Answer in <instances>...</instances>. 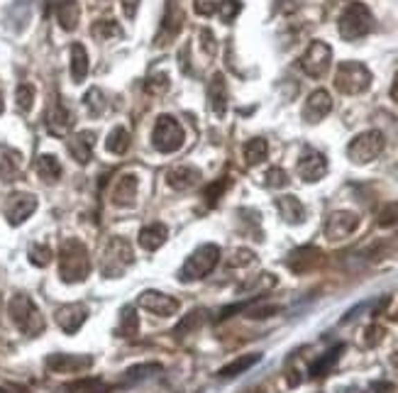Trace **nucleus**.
Returning a JSON list of instances; mask_svg holds the SVG:
<instances>
[{"instance_id": "1", "label": "nucleus", "mask_w": 398, "mask_h": 393, "mask_svg": "<svg viewBox=\"0 0 398 393\" xmlns=\"http://www.w3.org/2000/svg\"><path fill=\"white\" fill-rule=\"evenodd\" d=\"M91 274V257H88V249L83 242L78 239H66L62 244V252H59V276L66 284H81L86 281V276Z\"/></svg>"}, {"instance_id": "2", "label": "nucleus", "mask_w": 398, "mask_h": 393, "mask_svg": "<svg viewBox=\"0 0 398 393\" xmlns=\"http://www.w3.org/2000/svg\"><path fill=\"white\" fill-rule=\"evenodd\" d=\"M8 313H10V320L15 322V327L20 332L30 337H37L42 330H44V318H42L39 308L35 305V300L25 293H15L8 303Z\"/></svg>"}, {"instance_id": "3", "label": "nucleus", "mask_w": 398, "mask_h": 393, "mask_svg": "<svg viewBox=\"0 0 398 393\" xmlns=\"http://www.w3.org/2000/svg\"><path fill=\"white\" fill-rule=\"evenodd\" d=\"M337 30L340 37L347 42H357L362 37H367L374 30V15L364 3H350V6L342 10L340 22H337Z\"/></svg>"}, {"instance_id": "4", "label": "nucleus", "mask_w": 398, "mask_h": 393, "mask_svg": "<svg viewBox=\"0 0 398 393\" xmlns=\"http://www.w3.org/2000/svg\"><path fill=\"white\" fill-rule=\"evenodd\" d=\"M220 262V247L217 244H201L191 257L183 262L181 271H179V279L186 284V281H201L210 274L212 269Z\"/></svg>"}, {"instance_id": "5", "label": "nucleus", "mask_w": 398, "mask_h": 393, "mask_svg": "<svg viewBox=\"0 0 398 393\" xmlns=\"http://www.w3.org/2000/svg\"><path fill=\"white\" fill-rule=\"evenodd\" d=\"M372 86V71L362 62H342L335 71V89L345 95H359Z\"/></svg>"}, {"instance_id": "6", "label": "nucleus", "mask_w": 398, "mask_h": 393, "mask_svg": "<svg viewBox=\"0 0 398 393\" xmlns=\"http://www.w3.org/2000/svg\"><path fill=\"white\" fill-rule=\"evenodd\" d=\"M183 142H186V135H183V127L179 125V120L171 118V115H159L154 129H152L154 149L161 152V154H174V152L181 149Z\"/></svg>"}, {"instance_id": "7", "label": "nucleus", "mask_w": 398, "mask_h": 393, "mask_svg": "<svg viewBox=\"0 0 398 393\" xmlns=\"http://www.w3.org/2000/svg\"><path fill=\"white\" fill-rule=\"evenodd\" d=\"M386 147V137L379 132V129H367L362 135H357L354 140L347 145V156H350L352 164H372L374 159H379Z\"/></svg>"}, {"instance_id": "8", "label": "nucleus", "mask_w": 398, "mask_h": 393, "mask_svg": "<svg viewBox=\"0 0 398 393\" xmlns=\"http://www.w3.org/2000/svg\"><path fill=\"white\" fill-rule=\"evenodd\" d=\"M132 264V247L127 239L110 237L103 249V259H100V274L108 279H118L125 274V269Z\"/></svg>"}, {"instance_id": "9", "label": "nucleus", "mask_w": 398, "mask_h": 393, "mask_svg": "<svg viewBox=\"0 0 398 393\" xmlns=\"http://www.w3.org/2000/svg\"><path fill=\"white\" fill-rule=\"evenodd\" d=\"M332 62V47L327 42H311V47L305 49V54L300 57V68L305 71V76L311 78H323L330 68Z\"/></svg>"}, {"instance_id": "10", "label": "nucleus", "mask_w": 398, "mask_h": 393, "mask_svg": "<svg viewBox=\"0 0 398 393\" xmlns=\"http://www.w3.org/2000/svg\"><path fill=\"white\" fill-rule=\"evenodd\" d=\"M183 20H186V15H183L181 3H179V0H169V3H166L164 20H161V27L154 37V47H166V44H171V42L179 37V32L183 30Z\"/></svg>"}, {"instance_id": "11", "label": "nucleus", "mask_w": 398, "mask_h": 393, "mask_svg": "<svg viewBox=\"0 0 398 393\" xmlns=\"http://www.w3.org/2000/svg\"><path fill=\"white\" fill-rule=\"evenodd\" d=\"M359 228V215L352 210H337L332 212L330 217L325 220V237L330 239V242H342V239H347L350 235H354Z\"/></svg>"}, {"instance_id": "12", "label": "nucleus", "mask_w": 398, "mask_h": 393, "mask_svg": "<svg viewBox=\"0 0 398 393\" xmlns=\"http://www.w3.org/2000/svg\"><path fill=\"white\" fill-rule=\"evenodd\" d=\"M44 367L54 374H81L93 367V357L88 354H49L44 359Z\"/></svg>"}, {"instance_id": "13", "label": "nucleus", "mask_w": 398, "mask_h": 393, "mask_svg": "<svg viewBox=\"0 0 398 393\" xmlns=\"http://www.w3.org/2000/svg\"><path fill=\"white\" fill-rule=\"evenodd\" d=\"M296 171H298V176L303 179V181H308V183L320 181V179L327 174L325 154H320V152H316V149H305L303 154H300Z\"/></svg>"}, {"instance_id": "14", "label": "nucleus", "mask_w": 398, "mask_h": 393, "mask_svg": "<svg viewBox=\"0 0 398 393\" xmlns=\"http://www.w3.org/2000/svg\"><path fill=\"white\" fill-rule=\"evenodd\" d=\"M140 305L145 311H150L152 316H159V318H169V316H176L181 303L174 298V295H166L161 291H145L140 295Z\"/></svg>"}, {"instance_id": "15", "label": "nucleus", "mask_w": 398, "mask_h": 393, "mask_svg": "<svg viewBox=\"0 0 398 393\" xmlns=\"http://www.w3.org/2000/svg\"><path fill=\"white\" fill-rule=\"evenodd\" d=\"M37 210V198L32 193H12L6 201V217L10 225H22Z\"/></svg>"}, {"instance_id": "16", "label": "nucleus", "mask_w": 398, "mask_h": 393, "mask_svg": "<svg viewBox=\"0 0 398 393\" xmlns=\"http://www.w3.org/2000/svg\"><path fill=\"white\" fill-rule=\"evenodd\" d=\"M320 262H323V252L318 247H298L289 254L286 266H289L293 274H308V271L316 269Z\"/></svg>"}, {"instance_id": "17", "label": "nucleus", "mask_w": 398, "mask_h": 393, "mask_svg": "<svg viewBox=\"0 0 398 393\" xmlns=\"http://www.w3.org/2000/svg\"><path fill=\"white\" fill-rule=\"evenodd\" d=\"M54 318H57V325L62 327L66 335H76L83 322H86L88 308L83 303H69V305H62Z\"/></svg>"}, {"instance_id": "18", "label": "nucleus", "mask_w": 398, "mask_h": 393, "mask_svg": "<svg viewBox=\"0 0 398 393\" xmlns=\"http://www.w3.org/2000/svg\"><path fill=\"white\" fill-rule=\"evenodd\" d=\"M332 110V98L330 93H327L325 89H318L313 91L311 95H308V100H305L303 105V120L305 122H320L323 118H327Z\"/></svg>"}, {"instance_id": "19", "label": "nucleus", "mask_w": 398, "mask_h": 393, "mask_svg": "<svg viewBox=\"0 0 398 393\" xmlns=\"http://www.w3.org/2000/svg\"><path fill=\"white\" fill-rule=\"evenodd\" d=\"M137 191H140V181H137L135 174H123V176L115 181L113 191H110V198H113L115 205L127 208V205H135Z\"/></svg>"}, {"instance_id": "20", "label": "nucleus", "mask_w": 398, "mask_h": 393, "mask_svg": "<svg viewBox=\"0 0 398 393\" xmlns=\"http://www.w3.org/2000/svg\"><path fill=\"white\" fill-rule=\"evenodd\" d=\"M208 100H210V108L217 118H225L228 113V83H225L223 73H215L208 83Z\"/></svg>"}, {"instance_id": "21", "label": "nucleus", "mask_w": 398, "mask_h": 393, "mask_svg": "<svg viewBox=\"0 0 398 393\" xmlns=\"http://www.w3.org/2000/svg\"><path fill=\"white\" fill-rule=\"evenodd\" d=\"M22 174V154L8 145H0V179L3 181H17Z\"/></svg>"}, {"instance_id": "22", "label": "nucleus", "mask_w": 398, "mask_h": 393, "mask_svg": "<svg viewBox=\"0 0 398 393\" xmlns=\"http://www.w3.org/2000/svg\"><path fill=\"white\" fill-rule=\"evenodd\" d=\"M198 181H201V171L188 164L176 166V169H171L169 174H166V183H169L174 191H188V188H193Z\"/></svg>"}, {"instance_id": "23", "label": "nucleus", "mask_w": 398, "mask_h": 393, "mask_svg": "<svg viewBox=\"0 0 398 393\" xmlns=\"http://www.w3.org/2000/svg\"><path fill=\"white\" fill-rule=\"evenodd\" d=\"M169 239V228L164 223H152L147 228H142L140 232V247L147 252H156L159 247H164Z\"/></svg>"}, {"instance_id": "24", "label": "nucleus", "mask_w": 398, "mask_h": 393, "mask_svg": "<svg viewBox=\"0 0 398 393\" xmlns=\"http://www.w3.org/2000/svg\"><path fill=\"white\" fill-rule=\"evenodd\" d=\"M71 125H73V118H71V113H69L66 108H64L59 100H54V105L49 108V115H47V127H49V132L52 135H57V137H64L71 129Z\"/></svg>"}, {"instance_id": "25", "label": "nucleus", "mask_w": 398, "mask_h": 393, "mask_svg": "<svg viewBox=\"0 0 398 393\" xmlns=\"http://www.w3.org/2000/svg\"><path fill=\"white\" fill-rule=\"evenodd\" d=\"M66 147H69V154H71L78 164H88V159L93 154V132H78V135L69 137Z\"/></svg>"}, {"instance_id": "26", "label": "nucleus", "mask_w": 398, "mask_h": 393, "mask_svg": "<svg viewBox=\"0 0 398 393\" xmlns=\"http://www.w3.org/2000/svg\"><path fill=\"white\" fill-rule=\"evenodd\" d=\"M276 208H279L281 217L291 225H300L305 220V208L296 196H281L276 198Z\"/></svg>"}, {"instance_id": "27", "label": "nucleus", "mask_w": 398, "mask_h": 393, "mask_svg": "<svg viewBox=\"0 0 398 393\" xmlns=\"http://www.w3.org/2000/svg\"><path fill=\"white\" fill-rule=\"evenodd\" d=\"M78 17H81V6L78 0H57V20L62 30L71 32L78 27Z\"/></svg>"}, {"instance_id": "28", "label": "nucleus", "mask_w": 398, "mask_h": 393, "mask_svg": "<svg viewBox=\"0 0 398 393\" xmlns=\"http://www.w3.org/2000/svg\"><path fill=\"white\" fill-rule=\"evenodd\" d=\"M59 393H108V383L98 376H83L76 378V381L64 383Z\"/></svg>"}, {"instance_id": "29", "label": "nucleus", "mask_w": 398, "mask_h": 393, "mask_svg": "<svg viewBox=\"0 0 398 393\" xmlns=\"http://www.w3.org/2000/svg\"><path fill=\"white\" fill-rule=\"evenodd\" d=\"M259 362H262V354H259V352L242 354V357H237V359H233V362L225 364V367L217 372V376H220V378H235V376H239V374L249 372V369H252L254 364H259Z\"/></svg>"}, {"instance_id": "30", "label": "nucleus", "mask_w": 398, "mask_h": 393, "mask_svg": "<svg viewBox=\"0 0 398 393\" xmlns=\"http://www.w3.org/2000/svg\"><path fill=\"white\" fill-rule=\"evenodd\" d=\"M342 352H345V345H335V347L330 349V352H325L323 357H318L316 362L311 364V376H313V378L327 376V374H330L332 369H335V364L340 362Z\"/></svg>"}, {"instance_id": "31", "label": "nucleus", "mask_w": 398, "mask_h": 393, "mask_svg": "<svg viewBox=\"0 0 398 393\" xmlns=\"http://www.w3.org/2000/svg\"><path fill=\"white\" fill-rule=\"evenodd\" d=\"M37 174H39L42 181L47 183H54L62 179V164H59V159L54 154H42L39 159H37Z\"/></svg>"}, {"instance_id": "32", "label": "nucleus", "mask_w": 398, "mask_h": 393, "mask_svg": "<svg viewBox=\"0 0 398 393\" xmlns=\"http://www.w3.org/2000/svg\"><path fill=\"white\" fill-rule=\"evenodd\" d=\"M88 76V52L83 44H71V78L73 83H83Z\"/></svg>"}, {"instance_id": "33", "label": "nucleus", "mask_w": 398, "mask_h": 393, "mask_svg": "<svg viewBox=\"0 0 398 393\" xmlns=\"http://www.w3.org/2000/svg\"><path fill=\"white\" fill-rule=\"evenodd\" d=\"M127 147H129V132H127V129H125L123 125H118V127L110 129L108 140H105V149H108L110 154L123 156L125 152H127Z\"/></svg>"}, {"instance_id": "34", "label": "nucleus", "mask_w": 398, "mask_h": 393, "mask_svg": "<svg viewBox=\"0 0 398 393\" xmlns=\"http://www.w3.org/2000/svg\"><path fill=\"white\" fill-rule=\"evenodd\" d=\"M161 372V364H137V367H129L127 372L123 374V386H135L137 381H145L152 374Z\"/></svg>"}, {"instance_id": "35", "label": "nucleus", "mask_w": 398, "mask_h": 393, "mask_svg": "<svg viewBox=\"0 0 398 393\" xmlns=\"http://www.w3.org/2000/svg\"><path fill=\"white\" fill-rule=\"evenodd\" d=\"M266 154H269V145H266V140H262V137H254V140H249L247 145H244V161H247L249 166L262 164V161L266 159Z\"/></svg>"}, {"instance_id": "36", "label": "nucleus", "mask_w": 398, "mask_h": 393, "mask_svg": "<svg viewBox=\"0 0 398 393\" xmlns=\"http://www.w3.org/2000/svg\"><path fill=\"white\" fill-rule=\"evenodd\" d=\"M140 332V318H137L135 308H123L120 313V325H118V335L120 337H135Z\"/></svg>"}, {"instance_id": "37", "label": "nucleus", "mask_w": 398, "mask_h": 393, "mask_svg": "<svg viewBox=\"0 0 398 393\" xmlns=\"http://www.w3.org/2000/svg\"><path fill=\"white\" fill-rule=\"evenodd\" d=\"M203 320H206V311H201V308H198V311H193L191 316H186L183 318L181 322H179V325H176V335L179 337H183V335H193V332L198 330V327L203 325Z\"/></svg>"}, {"instance_id": "38", "label": "nucleus", "mask_w": 398, "mask_h": 393, "mask_svg": "<svg viewBox=\"0 0 398 393\" xmlns=\"http://www.w3.org/2000/svg\"><path fill=\"white\" fill-rule=\"evenodd\" d=\"M83 103H86L88 113L93 115V118H98V115H103V110L108 108V103H105V95L100 89H91L86 93V98H83Z\"/></svg>"}, {"instance_id": "39", "label": "nucleus", "mask_w": 398, "mask_h": 393, "mask_svg": "<svg viewBox=\"0 0 398 393\" xmlns=\"http://www.w3.org/2000/svg\"><path fill=\"white\" fill-rule=\"evenodd\" d=\"M93 37L100 42L110 39V37H123V30H120V25L115 20H103V22H96L93 25Z\"/></svg>"}, {"instance_id": "40", "label": "nucleus", "mask_w": 398, "mask_h": 393, "mask_svg": "<svg viewBox=\"0 0 398 393\" xmlns=\"http://www.w3.org/2000/svg\"><path fill=\"white\" fill-rule=\"evenodd\" d=\"M30 262L35 266H47L52 262V249L47 244H32L30 247Z\"/></svg>"}, {"instance_id": "41", "label": "nucleus", "mask_w": 398, "mask_h": 393, "mask_svg": "<svg viewBox=\"0 0 398 393\" xmlns=\"http://www.w3.org/2000/svg\"><path fill=\"white\" fill-rule=\"evenodd\" d=\"M230 186V179H217L215 183H210V186L206 188V193H203V198H206L208 205H215L217 201H220V196L225 193V188Z\"/></svg>"}, {"instance_id": "42", "label": "nucleus", "mask_w": 398, "mask_h": 393, "mask_svg": "<svg viewBox=\"0 0 398 393\" xmlns=\"http://www.w3.org/2000/svg\"><path fill=\"white\" fill-rule=\"evenodd\" d=\"M242 12V3L239 0H223L220 3V20L225 22V25H230V22H235V17Z\"/></svg>"}, {"instance_id": "43", "label": "nucleus", "mask_w": 398, "mask_h": 393, "mask_svg": "<svg viewBox=\"0 0 398 393\" xmlns=\"http://www.w3.org/2000/svg\"><path fill=\"white\" fill-rule=\"evenodd\" d=\"M169 89V73L159 71V73H152L150 78H147V91L150 93H164V91Z\"/></svg>"}, {"instance_id": "44", "label": "nucleus", "mask_w": 398, "mask_h": 393, "mask_svg": "<svg viewBox=\"0 0 398 393\" xmlns=\"http://www.w3.org/2000/svg\"><path fill=\"white\" fill-rule=\"evenodd\" d=\"M32 103H35V89H32L30 83L17 86V108L27 113V110H32Z\"/></svg>"}, {"instance_id": "45", "label": "nucleus", "mask_w": 398, "mask_h": 393, "mask_svg": "<svg viewBox=\"0 0 398 393\" xmlns=\"http://www.w3.org/2000/svg\"><path fill=\"white\" fill-rule=\"evenodd\" d=\"M220 3H223V0H193V10L201 17H210L220 10Z\"/></svg>"}, {"instance_id": "46", "label": "nucleus", "mask_w": 398, "mask_h": 393, "mask_svg": "<svg viewBox=\"0 0 398 393\" xmlns=\"http://www.w3.org/2000/svg\"><path fill=\"white\" fill-rule=\"evenodd\" d=\"M266 186H271V188H281V186H286L289 183V174H286L284 169H279V166H274V169H269L266 171Z\"/></svg>"}, {"instance_id": "47", "label": "nucleus", "mask_w": 398, "mask_h": 393, "mask_svg": "<svg viewBox=\"0 0 398 393\" xmlns=\"http://www.w3.org/2000/svg\"><path fill=\"white\" fill-rule=\"evenodd\" d=\"M398 223V203H391V205H386L381 210V215H379V225L381 228H391V225Z\"/></svg>"}, {"instance_id": "48", "label": "nucleus", "mask_w": 398, "mask_h": 393, "mask_svg": "<svg viewBox=\"0 0 398 393\" xmlns=\"http://www.w3.org/2000/svg\"><path fill=\"white\" fill-rule=\"evenodd\" d=\"M383 335H386V332H383V327L372 325V327L367 330V337H364V345H367V347H377L379 342L383 340Z\"/></svg>"}, {"instance_id": "49", "label": "nucleus", "mask_w": 398, "mask_h": 393, "mask_svg": "<svg viewBox=\"0 0 398 393\" xmlns=\"http://www.w3.org/2000/svg\"><path fill=\"white\" fill-rule=\"evenodd\" d=\"M201 39H203V52L206 54H215V37L210 30H201Z\"/></svg>"}, {"instance_id": "50", "label": "nucleus", "mask_w": 398, "mask_h": 393, "mask_svg": "<svg viewBox=\"0 0 398 393\" xmlns=\"http://www.w3.org/2000/svg\"><path fill=\"white\" fill-rule=\"evenodd\" d=\"M274 313H279V305H266V308H252L247 313L249 318H271Z\"/></svg>"}, {"instance_id": "51", "label": "nucleus", "mask_w": 398, "mask_h": 393, "mask_svg": "<svg viewBox=\"0 0 398 393\" xmlns=\"http://www.w3.org/2000/svg\"><path fill=\"white\" fill-rule=\"evenodd\" d=\"M120 3H123V10H125V15H127L129 20H135L137 10H140V0H120Z\"/></svg>"}, {"instance_id": "52", "label": "nucleus", "mask_w": 398, "mask_h": 393, "mask_svg": "<svg viewBox=\"0 0 398 393\" xmlns=\"http://www.w3.org/2000/svg\"><path fill=\"white\" fill-rule=\"evenodd\" d=\"M391 98L398 103V76H396V81H393V86H391Z\"/></svg>"}, {"instance_id": "53", "label": "nucleus", "mask_w": 398, "mask_h": 393, "mask_svg": "<svg viewBox=\"0 0 398 393\" xmlns=\"http://www.w3.org/2000/svg\"><path fill=\"white\" fill-rule=\"evenodd\" d=\"M0 113H3V86H0Z\"/></svg>"}, {"instance_id": "54", "label": "nucleus", "mask_w": 398, "mask_h": 393, "mask_svg": "<svg viewBox=\"0 0 398 393\" xmlns=\"http://www.w3.org/2000/svg\"><path fill=\"white\" fill-rule=\"evenodd\" d=\"M391 362H393V364H396V367H398V352H396V357H393Z\"/></svg>"}, {"instance_id": "55", "label": "nucleus", "mask_w": 398, "mask_h": 393, "mask_svg": "<svg viewBox=\"0 0 398 393\" xmlns=\"http://www.w3.org/2000/svg\"><path fill=\"white\" fill-rule=\"evenodd\" d=\"M247 393H264V391H247Z\"/></svg>"}]
</instances>
